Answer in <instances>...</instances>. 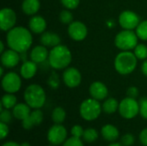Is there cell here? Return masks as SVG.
Returning <instances> with one entry per match:
<instances>
[{"mask_svg": "<svg viewBox=\"0 0 147 146\" xmlns=\"http://www.w3.org/2000/svg\"><path fill=\"white\" fill-rule=\"evenodd\" d=\"M6 42L9 48L19 53L26 52L32 46L33 36L28 28L24 27H14L8 31Z\"/></svg>", "mask_w": 147, "mask_h": 146, "instance_id": "1", "label": "cell"}, {"mask_svg": "<svg viewBox=\"0 0 147 146\" xmlns=\"http://www.w3.org/2000/svg\"><path fill=\"white\" fill-rule=\"evenodd\" d=\"M72 59L71 52L65 45H58L53 47L49 52L48 63L54 70L66 69Z\"/></svg>", "mask_w": 147, "mask_h": 146, "instance_id": "2", "label": "cell"}, {"mask_svg": "<svg viewBox=\"0 0 147 146\" xmlns=\"http://www.w3.org/2000/svg\"><path fill=\"white\" fill-rule=\"evenodd\" d=\"M138 59L131 51H121L115 59V71L121 75H128L134 71L137 67Z\"/></svg>", "mask_w": 147, "mask_h": 146, "instance_id": "3", "label": "cell"}, {"mask_svg": "<svg viewBox=\"0 0 147 146\" xmlns=\"http://www.w3.org/2000/svg\"><path fill=\"white\" fill-rule=\"evenodd\" d=\"M25 102L33 109L41 108L47 100V96L44 89L39 84L28 85L23 94Z\"/></svg>", "mask_w": 147, "mask_h": 146, "instance_id": "4", "label": "cell"}, {"mask_svg": "<svg viewBox=\"0 0 147 146\" xmlns=\"http://www.w3.org/2000/svg\"><path fill=\"white\" fill-rule=\"evenodd\" d=\"M102 111V104L94 98H88L83 101L79 107V114L83 120L86 121H93L101 115Z\"/></svg>", "mask_w": 147, "mask_h": 146, "instance_id": "5", "label": "cell"}, {"mask_svg": "<svg viewBox=\"0 0 147 146\" xmlns=\"http://www.w3.org/2000/svg\"><path fill=\"white\" fill-rule=\"evenodd\" d=\"M138 36L133 30L123 29L115 38V45L121 51H131L138 45Z\"/></svg>", "mask_w": 147, "mask_h": 146, "instance_id": "6", "label": "cell"}, {"mask_svg": "<svg viewBox=\"0 0 147 146\" xmlns=\"http://www.w3.org/2000/svg\"><path fill=\"white\" fill-rule=\"evenodd\" d=\"M119 114L126 120H132L140 114V102L134 98L126 97L120 102Z\"/></svg>", "mask_w": 147, "mask_h": 146, "instance_id": "7", "label": "cell"}, {"mask_svg": "<svg viewBox=\"0 0 147 146\" xmlns=\"http://www.w3.org/2000/svg\"><path fill=\"white\" fill-rule=\"evenodd\" d=\"M2 88L6 93L15 94L18 92L22 87L21 77L16 72L9 71L2 77Z\"/></svg>", "mask_w": 147, "mask_h": 146, "instance_id": "8", "label": "cell"}, {"mask_svg": "<svg viewBox=\"0 0 147 146\" xmlns=\"http://www.w3.org/2000/svg\"><path fill=\"white\" fill-rule=\"evenodd\" d=\"M47 137L50 145H60L67 139V130L62 124H54L49 128Z\"/></svg>", "mask_w": 147, "mask_h": 146, "instance_id": "9", "label": "cell"}, {"mask_svg": "<svg viewBox=\"0 0 147 146\" xmlns=\"http://www.w3.org/2000/svg\"><path fill=\"white\" fill-rule=\"evenodd\" d=\"M140 22V16L134 11L124 10L119 15V23L123 29L134 30Z\"/></svg>", "mask_w": 147, "mask_h": 146, "instance_id": "10", "label": "cell"}, {"mask_svg": "<svg viewBox=\"0 0 147 146\" xmlns=\"http://www.w3.org/2000/svg\"><path fill=\"white\" fill-rule=\"evenodd\" d=\"M16 22V12L10 8H3L0 11V28L2 31L8 32L12 29Z\"/></svg>", "mask_w": 147, "mask_h": 146, "instance_id": "11", "label": "cell"}, {"mask_svg": "<svg viewBox=\"0 0 147 146\" xmlns=\"http://www.w3.org/2000/svg\"><path fill=\"white\" fill-rule=\"evenodd\" d=\"M68 34L75 41L84 40L88 34V28L80 21H73L68 27Z\"/></svg>", "mask_w": 147, "mask_h": 146, "instance_id": "12", "label": "cell"}, {"mask_svg": "<svg viewBox=\"0 0 147 146\" xmlns=\"http://www.w3.org/2000/svg\"><path fill=\"white\" fill-rule=\"evenodd\" d=\"M63 82L69 88H76L82 82V75L75 67H67L63 72Z\"/></svg>", "mask_w": 147, "mask_h": 146, "instance_id": "13", "label": "cell"}, {"mask_svg": "<svg viewBox=\"0 0 147 146\" xmlns=\"http://www.w3.org/2000/svg\"><path fill=\"white\" fill-rule=\"evenodd\" d=\"M89 92L90 96L97 101L105 100L109 96V89L107 86L100 81L93 82L89 88Z\"/></svg>", "mask_w": 147, "mask_h": 146, "instance_id": "14", "label": "cell"}, {"mask_svg": "<svg viewBox=\"0 0 147 146\" xmlns=\"http://www.w3.org/2000/svg\"><path fill=\"white\" fill-rule=\"evenodd\" d=\"M21 57L19 52L12 49H7L1 53V63L5 68H13L16 66L20 62Z\"/></svg>", "mask_w": 147, "mask_h": 146, "instance_id": "15", "label": "cell"}, {"mask_svg": "<svg viewBox=\"0 0 147 146\" xmlns=\"http://www.w3.org/2000/svg\"><path fill=\"white\" fill-rule=\"evenodd\" d=\"M49 52L47 49V46L43 45L36 46H34L30 52V59L36 64H40L45 62L47 59H48Z\"/></svg>", "mask_w": 147, "mask_h": 146, "instance_id": "16", "label": "cell"}, {"mask_svg": "<svg viewBox=\"0 0 147 146\" xmlns=\"http://www.w3.org/2000/svg\"><path fill=\"white\" fill-rule=\"evenodd\" d=\"M29 30L34 34H43L47 28V22L40 15H33L28 22Z\"/></svg>", "mask_w": 147, "mask_h": 146, "instance_id": "17", "label": "cell"}, {"mask_svg": "<svg viewBox=\"0 0 147 146\" xmlns=\"http://www.w3.org/2000/svg\"><path fill=\"white\" fill-rule=\"evenodd\" d=\"M102 137L108 142H115L120 137V132L118 128L112 124H106L101 128Z\"/></svg>", "mask_w": 147, "mask_h": 146, "instance_id": "18", "label": "cell"}, {"mask_svg": "<svg viewBox=\"0 0 147 146\" xmlns=\"http://www.w3.org/2000/svg\"><path fill=\"white\" fill-rule=\"evenodd\" d=\"M38 67L35 62H34L33 60H26L22 63L21 66V77L24 79H31L35 76Z\"/></svg>", "mask_w": 147, "mask_h": 146, "instance_id": "19", "label": "cell"}, {"mask_svg": "<svg viewBox=\"0 0 147 146\" xmlns=\"http://www.w3.org/2000/svg\"><path fill=\"white\" fill-rule=\"evenodd\" d=\"M31 108L25 102V103H17L12 108V114L14 118L19 120H23L27 117H28L31 114Z\"/></svg>", "mask_w": 147, "mask_h": 146, "instance_id": "20", "label": "cell"}, {"mask_svg": "<svg viewBox=\"0 0 147 146\" xmlns=\"http://www.w3.org/2000/svg\"><path fill=\"white\" fill-rule=\"evenodd\" d=\"M60 40L59 34L52 32H44L40 36V43L45 46L54 47L60 44Z\"/></svg>", "mask_w": 147, "mask_h": 146, "instance_id": "21", "label": "cell"}, {"mask_svg": "<svg viewBox=\"0 0 147 146\" xmlns=\"http://www.w3.org/2000/svg\"><path fill=\"white\" fill-rule=\"evenodd\" d=\"M40 8V0H23L22 3V9L24 14L28 15H34Z\"/></svg>", "mask_w": 147, "mask_h": 146, "instance_id": "22", "label": "cell"}, {"mask_svg": "<svg viewBox=\"0 0 147 146\" xmlns=\"http://www.w3.org/2000/svg\"><path fill=\"white\" fill-rule=\"evenodd\" d=\"M119 104H120V102L115 98H114V97L107 98L102 104V111L108 114H115L119 109Z\"/></svg>", "mask_w": 147, "mask_h": 146, "instance_id": "23", "label": "cell"}, {"mask_svg": "<svg viewBox=\"0 0 147 146\" xmlns=\"http://www.w3.org/2000/svg\"><path fill=\"white\" fill-rule=\"evenodd\" d=\"M17 104L16 96L14 94L6 93L1 100V106L5 109H12Z\"/></svg>", "mask_w": 147, "mask_h": 146, "instance_id": "24", "label": "cell"}, {"mask_svg": "<svg viewBox=\"0 0 147 146\" xmlns=\"http://www.w3.org/2000/svg\"><path fill=\"white\" fill-rule=\"evenodd\" d=\"M66 118V112L62 107H56L52 112V120L54 124H63Z\"/></svg>", "mask_w": 147, "mask_h": 146, "instance_id": "25", "label": "cell"}, {"mask_svg": "<svg viewBox=\"0 0 147 146\" xmlns=\"http://www.w3.org/2000/svg\"><path fill=\"white\" fill-rule=\"evenodd\" d=\"M98 137H99L98 132L93 127H89V128L84 129L82 139L84 142L91 144V143H94L98 139Z\"/></svg>", "mask_w": 147, "mask_h": 146, "instance_id": "26", "label": "cell"}, {"mask_svg": "<svg viewBox=\"0 0 147 146\" xmlns=\"http://www.w3.org/2000/svg\"><path fill=\"white\" fill-rule=\"evenodd\" d=\"M135 33L138 38L141 40H147V20L140 22L138 27L135 28Z\"/></svg>", "mask_w": 147, "mask_h": 146, "instance_id": "27", "label": "cell"}, {"mask_svg": "<svg viewBox=\"0 0 147 146\" xmlns=\"http://www.w3.org/2000/svg\"><path fill=\"white\" fill-rule=\"evenodd\" d=\"M134 53L138 59L146 60L147 59V46L145 44H138L134 49Z\"/></svg>", "mask_w": 147, "mask_h": 146, "instance_id": "28", "label": "cell"}, {"mask_svg": "<svg viewBox=\"0 0 147 146\" xmlns=\"http://www.w3.org/2000/svg\"><path fill=\"white\" fill-rule=\"evenodd\" d=\"M59 21L64 24L70 25L73 22V15L70 9H64L59 13Z\"/></svg>", "mask_w": 147, "mask_h": 146, "instance_id": "29", "label": "cell"}, {"mask_svg": "<svg viewBox=\"0 0 147 146\" xmlns=\"http://www.w3.org/2000/svg\"><path fill=\"white\" fill-rule=\"evenodd\" d=\"M30 117H31V119H32L34 126H39L40 124L42 123L44 115H43V113L40 110V108H37V109H34L31 112Z\"/></svg>", "mask_w": 147, "mask_h": 146, "instance_id": "30", "label": "cell"}, {"mask_svg": "<svg viewBox=\"0 0 147 146\" xmlns=\"http://www.w3.org/2000/svg\"><path fill=\"white\" fill-rule=\"evenodd\" d=\"M0 122H3L6 124H9L11 122L13 116L12 112L9 111V109H5L3 108L2 111H0Z\"/></svg>", "mask_w": 147, "mask_h": 146, "instance_id": "31", "label": "cell"}, {"mask_svg": "<svg viewBox=\"0 0 147 146\" xmlns=\"http://www.w3.org/2000/svg\"><path fill=\"white\" fill-rule=\"evenodd\" d=\"M62 146H84V142L82 140V139L79 138H76V137H70L69 139H67L64 143Z\"/></svg>", "mask_w": 147, "mask_h": 146, "instance_id": "32", "label": "cell"}, {"mask_svg": "<svg viewBox=\"0 0 147 146\" xmlns=\"http://www.w3.org/2000/svg\"><path fill=\"white\" fill-rule=\"evenodd\" d=\"M121 143L124 146H132L135 143V137L132 133H126L121 139Z\"/></svg>", "mask_w": 147, "mask_h": 146, "instance_id": "33", "label": "cell"}, {"mask_svg": "<svg viewBox=\"0 0 147 146\" xmlns=\"http://www.w3.org/2000/svg\"><path fill=\"white\" fill-rule=\"evenodd\" d=\"M62 5L67 9H75L79 5L80 0H60Z\"/></svg>", "mask_w": 147, "mask_h": 146, "instance_id": "34", "label": "cell"}, {"mask_svg": "<svg viewBox=\"0 0 147 146\" xmlns=\"http://www.w3.org/2000/svg\"><path fill=\"white\" fill-rule=\"evenodd\" d=\"M84 129L80 125H74L71 129V136L79 138V139H82V137L84 135Z\"/></svg>", "mask_w": 147, "mask_h": 146, "instance_id": "35", "label": "cell"}, {"mask_svg": "<svg viewBox=\"0 0 147 146\" xmlns=\"http://www.w3.org/2000/svg\"><path fill=\"white\" fill-rule=\"evenodd\" d=\"M140 114L147 120V98H143L140 102Z\"/></svg>", "mask_w": 147, "mask_h": 146, "instance_id": "36", "label": "cell"}, {"mask_svg": "<svg viewBox=\"0 0 147 146\" xmlns=\"http://www.w3.org/2000/svg\"><path fill=\"white\" fill-rule=\"evenodd\" d=\"M22 126L23 129H25V130H31L34 126V124L30 115L28 117H27L26 119H24L23 120H22Z\"/></svg>", "mask_w": 147, "mask_h": 146, "instance_id": "37", "label": "cell"}, {"mask_svg": "<svg viewBox=\"0 0 147 146\" xmlns=\"http://www.w3.org/2000/svg\"><path fill=\"white\" fill-rule=\"evenodd\" d=\"M0 127H1V135H0V139L2 140H3L5 138H7V136L9 135V129L8 126V124L3 123V122H0Z\"/></svg>", "mask_w": 147, "mask_h": 146, "instance_id": "38", "label": "cell"}, {"mask_svg": "<svg viewBox=\"0 0 147 146\" xmlns=\"http://www.w3.org/2000/svg\"><path fill=\"white\" fill-rule=\"evenodd\" d=\"M48 83L53 89H57L59 85V79L58 75L53 74L48 80Z\"/></svg>", "mask_w": 147, "mask_h": 146, "instance_id": "39", "label": "cell"}, {"mask_svg": "<svg viewBox=\"0 0 147 146\" xmlns=\"http://www.w3.org/2000/svg\"><path fill=\"white\" fill-rule=\"evenodd\" d=\"M127 96L128 97L136 99L138 97V96H139V89H138V88H136L134 86L129 87L127 89Z\"/></svg>", "mask_w": 147, "mask_h": 146, "instance_id": "40", "label": "cell"}, {"mask_svg": "<svg viewBox=\"0 0 147 146\" xmlns=\"http://www.w3.org/2000/svg\"><path fill=\"white\" fill-rule=\"evenodd\" d=\"M139 139L142 145L147 146V128H144L140 132L139 135Z\"/></svg>", "mask_w": 147, "mask_h": 146, "instance_id": "41", "label": "cell"}, {"mask_svg": "<svg viewBox=\"0 0 147 146\" xmlns=\"http://www.w3.org/2000/svg\"><path fill=\"white\" fill-rule=\"evenodd\" d=\"M141 71L143 73V75H145L146 77H147V60L146 59L142 65H141Z\"/></svg>", "mask_w": 147, "mask_h": 146, "instance_id": "42", "label": "cell"}, {"mask_svg": "<svg viewBox=\"0 0 147 146\" xmlns=\"http://www.w3.org/2000/svg\"><path fill=\"white\" fill-rule=\"evenodd\" d=\"M2 146H21V144H18L15 141H7L3 143Z\"/></svg>", "mask_w": 147, "mask_h": 146, "instance_id": "43", "label": "cell"}, {"mask_svg": "<svg viewBox=\"0 0 147 146\" xmlns=\"http://www.w3.org/2000/svg\"><path fill=\"white\" fill-rule=\"evenodd\" d=\"M4 51H5V49H4L3 41H0V53H3Z\"/></svg>", "mask_w": 147, "mask_h": 146, "instance_id": "44", "label": "cell"}, {"mask_svg": "<svg viewBox=\"0 0 147 146\" xmlns=\"http://www.w3.org/2000/svg\"><path fill=\"white\" fill-rule=\"evenodd\" d=\"M108 146H124L121 143H115V142H113V143H110Z\"/></svg>", "mask_w": 147, "mask_h": 146, "instance_id": "45", "label": "cell"}, {"mask_svg": "<svg viewBox=\"0 0 147 146\" xmlns=\"http://www.w3.org/2000/svg\"><path fill=\"white\" fill-rule=\"evenodd\" d=\"M21 146H31V145H30V144H29L28 142H22V143L21 144Z\"/></svg>", "mask_w": 147, "mask_h": 146, "instance_id": "46", "label": "cell"}, {"mask_svg": "<svg viewBox=\"0 0 147 146\" xmlns=\"http://www.w3.org/2000/svg\"><path fill=\"white\" fill-rule=\"evenodd\" d=\"M3 66H2L1 68H0V74H1V77H3L4 75H3Z\"/></svg>", "mask_w": 147, "mask_h": 146, "instance_id": "47", "label": "cell"}, {"mask_svg": "<svg viewBox=\"0 0 147 146\" xmlns=\"http://www.w3.org/2000/svg\"><path fill=\"white\" fill-rule=\"evenodd\" d=\"M47 146H55V145H47Z\"/></svg>", "mask_w": 147, "mask_h": 146, "instance_id": "48", "label": "cell"}]
</instances>
